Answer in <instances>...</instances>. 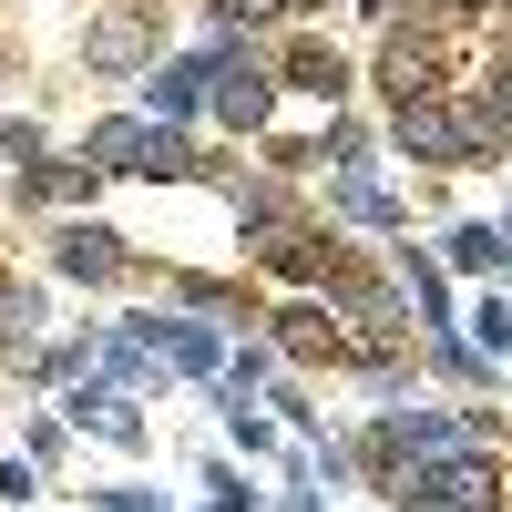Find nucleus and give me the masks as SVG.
I'll use <instances>...</instances> for the list:
<instances>
[{
	"label": "nucleus",
	"mask_w": 512,
	"mask_h": 512,
	"mask_svg": "<svg viewBox=\"0 0 512 512\" xmlns=\"http://www.w3.org/2000/svg\"><path fill=\"white\" fill-rule=\"evenodd\" d=\"M451 451H482V431L461 410H379L369 420V472H379V492H390L400 472H420V461H451Z\"/></svg>",
	"instance_id": "nucleus-1"
},
{
	"label": "nucleus",
	"mask_w": 512,
	"mask_h": 512,
	"mask_svg": "<svg viewBox=\"0 0 512 512\" xmlns=\"http://www.w3.org/2000/svg\"><path fill=\"white\" fill-rule=\"evenodd\" d=\"M400 512H512V482L492 451H451V461H420V472L390 482Z\"/></svg>",
	"instance_id": "nucleus-2"
},
{
	"label": "nucleus",
	"mask_w": 512,
	"mask_h": 512,
	"mask_svg": "<svg viewBox=\"0 0 512 512\" xmlns=\"http://www.w3.org/2000/svg\"><path fill=\"white\" fill-rule=\"evenodd\" d=\"M390 134H400V154H420V164H482V154H492V144L472 134V113H461V103H441V93L390 103Z\"/></svg>",
	"instance_id": "nucleus-3"
},
{
	"label": "nucleus",
	"mask_w": 512,
	"mask_h": 512,
	"mask_svg": "<svg viewBox=\"0 0 512 512\" xmlns=\"http://www.w3.org/2000/svg\"><path fill=\"white\" fill-rule=\"evenodd\" d=\"M123 338H134V349H154L164 369H185V379H216V369H226V338L205 328L195 308H164V318H123Z\"/></svg>",
	"instance_id": "nucleus-4"
},
{
	"label": "nucleus",
	"mask_w": 512,
	"mask_h": 512,
	"mask_svg": "<svg viewBox=\"0 0 512 512\" xmlns=\"http://www.w3.org/2000/svg\"><path fill=\"white\" fill-rule=\"evenodd\" d=\"M154 41H164V21L144 11V0H123V11H103L93 31H82V62H93L103 82H134V72L154 62Z\"/></svg>",
	"instance_id": "nucleus-5"
},
{
	"label": "nucleus",
	"mask_w": 512,
	"mask_h": 512,
	"mask_svg": "<svg viewBox=\"0 0 512 512\" xmlns=\"http://www.w3.org/2000/svg\"><path fill=\"white\" fill-rule=\"evenodd\" d=\"M328 205H338L349 226H379V236H400V226H410V205L379 185L369 164H328Z\"/></svg>",
	"instance_id": "nucleus-6"
},
{
	"label": "nucleus",
	"mask_w": 512,
	"mask_h": 512,
	"mask_svg": "<svg viewBox=\"0 0 512 512\" xmlns=\"http://www.w3.org/2000/svg\"><path fill=\"white\" fill-rule=\"evenodd\" d=\"M52 267H62L72 287H113V277H123V236H113V226H82V216H72V226L52 236Z\"/></svg>",
	"instance_id": "nucleus-7"
},
{
	"label": "nucleus",
	"mask_w": 512,
	"mask_h": 512,
	"mask_svg": "<svg viewBox=\"0 0 512 512\" xmlns=\"http://www.w3.org/2000/svg\"><path fill=\"white\" fill-rule=\"evenodd\" d=\"M62 410H72L93 441H113V451H134V441H144V410H134V390H113V379H82Z\"/></svg>",
	"instance_id": "nucleus-8"
},
{
	"label": "nucleus",
	"mask_w": 512,
	"mask_h": 512,
	"mask_svg": "<svg viewBox=\"0 0 512 512\" xmlns=\"http://www.w3.org/2000/svg\"><path fill=\"white\" fill-rule=\"evenodd\" d=\"M154 144H164V123H144V113H113V123H93V175H154Z\"/></svg>",
	"instance_id": "nucleus-9"
},
{
	"label": "nucleus",
	"mask_w": 512,
	"mask_h": 512,
	"mask_svg": "<svg viewBox=\"0 0 512 512\" xmlns=\"http://www.w3.org/2000/svg\"><path fill=\"white\" fill-rule=\"evenodd\" d=\"M205 82H216V52L154 62V72H144V103H154V123H185V113H205Z\"/></svg>",
	"instance_id": "nucleus-10"
},
{
	"label": "nucleus",
	"mask_w": 512,
	"mask_h": 512,
	"mask_svg": "<svg viewBox=\"0 0 512 512\" xmlns=\"http://www.w3.org/2000/svg\"><path fill=\"white\" fill-rule=\"evenodd\" d=\"M451 267L502 277V267H512V226H451Z\"/></svg>",
	"instance_id": "nucleus-11"
},
{
	"label": "nucleus",
	"mask_w": 512,
	"mask_h": 512,
	"mask_svg": "<svg viewBox=\"0 0 512 512\" xmlns=\"http://www.w3.org/2000/svg\"><path fill=\"white\" fill-rule=\"evenodd\" d=\"M31 328H41V297L31 287H0V359H11V369L31 359Z\"/></svg>",
	"instance_id": "nucleus-12"
},
{
	"label": "nucleus",
	"mask_w": 512,
	"mask_h": 512,
	"mask_svg": "<svg viewBox=\"0 0 512 512\" xmlns=\"http://www.w3.org/2000/svg\"><path fill=\"white\" fill-rule=\"evenodd\" d=\"M400 277H410V308L431 318V328H451V287H441V267H431V256H400Z\"/></svg>",
	"instance_id": "nucleus-13"
},
{
	"label": "nucleus",
	"mask_w": 512,
	"mask_h": 512,
	"mask_svg": "<svg viewBox=\"0 0 512 512\" xmlns=\"http://www.w3.org/2000/svg\"><path fill=\"white\" fill-rule=\"evenodd\" d=\"M82 185H93V164H31V175H21L31 205H62V195H82Z\"/></svg>",
	"instance_id": "nucleus-14"
},
{
	"label": "nucleus",
	"mask_w": 512,
	"mask_h": 512,
	"mask_svg": "<svg viewBox=\"0 0 512 512\" xmlns=\"http://www.w3.org/2000/svg\"><path fill=\"white\" fill-rule=\"evenodd\" d=\"M472 349L482 359H512V308H472Z\"/></svg>",
	"instance_id": "nucleus-15"
},
{
	"label": "nucleus",
	"mask_w": 512,
	"mask_h": 512,
	"mask_svg": "<svg viewBox=\"0 0 512 512\" xmlns=\"http://www.w3.org/2000/svg\"><path fill=\"white\" fill-rule=\"evenodd\" d=\"M216 21H226V31H267L277 0H216Z\"/></svg>",
	"instance_id": "nucleus-16"
},
{
	"label": "nucleus",
	"mask_w": 512,
	"mask_h": 512,
	"mask_svg": "<svg viewBox=\"0 0 512 512\" xmlns=\"http://www.w3.org/2000/svg\"><path fill=\"white\" fill-rule=\"evenodd\" d=\"M205 492H216V502H205V512H267V502H256L236 472H216V482H205Z\"/></svg>",
	"instance_id": "nucleus-17"
},
{
	"label": "nucleus",
	"mask_w": 512,
	"mask_h": 512,
	"mask_svg": "<svg viewBox=\"0 0 512 512\" xmlns=\"http://www.w3.org/2000/svg\"><path fill=\"white\" fill-rule=\"evenodd\" d=\"M93 512H164L154 492H134V482H113V492H93Z\"/></svg>",
	"instance_id": "nucleus-18"
}]
</instances>
